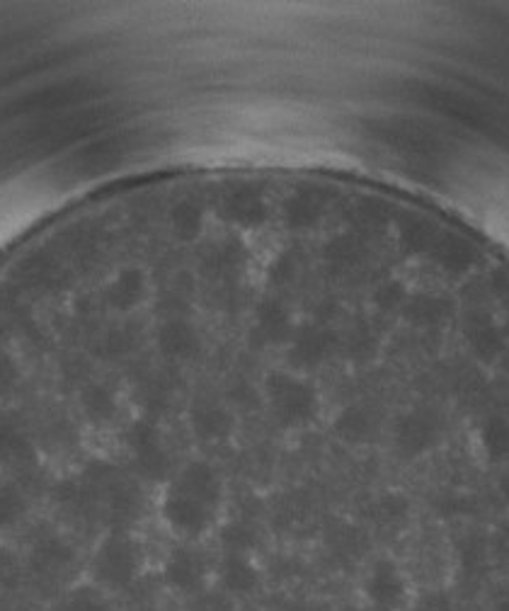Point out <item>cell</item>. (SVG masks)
<instances>
[{
	"label": "cell",
	"instance_id": "obj_2",
	"mask_svg": "<svg viewBox=\"0 0 509 611\" xmlns=\"http://www.w3.org/2000/svg\"><path fill=\"white\" fill-rule=\"evenodd\" d=\"M163 575L170 588H176L180 592H194L202 588V582L207 578V563L197 549L178 547L168 555Z\"/></svg>",
	"mask_w": 509,
	"mask_h": 611
},
{
	"label": "cell",
	"instance_id": "obj_1",
	"mask_svg": "<svg viewBox=\"0 0 509 611\" xmlns=\"http://www.w3.org/2000/svg\"><path fill=\"white\" fill-rule=\"evenodd\" d=\"M143 553L137 541L122 534H102L92 553V578L107 590H119L139 575Z\"/></svg>",
	"mask_w": 509,
	"mask_h": 611
},
{
	"label": "cell",
	"instance_id": "obj_4",
	"mask_svg": "<svg viewBox=\"0 0 509 611\" xmlns=\"http://www.w3.org/2000/svg\"><path fill=\"white\" fill-rule=\"evenodd\" d=\"M219 580L223 584V590L236 592V594H246V592H252L255 588H258L260 573H258V568L252 565L248 555L229 553L221 558Z\"/></svg>",
	"mask_w": 509,
	"mask_h": 611
},
{
	"label": "cell",
	"instance_id": "obj_5",
	"mask_svg": "<svg viewBox=\"0 0 509 611\" xmlns=\"http://www.w3.org/2000/svg\"><path fill=\"white\" fill-rule=\"evenodd\" d=\"M61 611H110V607H107V602L96 590L78 588L73 590L69 600H66Z\"/></svg>",
	"mask_w": 509,
	"mask_h": 611
},
{
	"label": "cell",
	"instance_id": "obj_6",
	"mask_svg": "<svg viewBox=\"0 0 509 611\" xmlns=\"http://www.w3.org/2000/svg\"><path fill=\"white\" fill-rule=\"evenodd\" d=\"M192 611H231V604L223 600V597H202Z\"/></svg>",
	"mask_w": 509,
	"mask_h": 611
},
{
	"label": "cell",
	"instance_id": "obj_3",
	"mask_svg": "<svg viewBox=\"0 0 509 611\" xmlns=\"http://www.w3.org/2000/svg\"><path fill=\"white\" fill-rule=\"evenodd\" d=\"M367 594H369V600L381 609H396L403 604L406 582L393 561L381 558V561L373 563L371 575L367 580Z\"/></svg>",
	"mask_w": 509,
	"mask_h": 611
}]
</instances>
